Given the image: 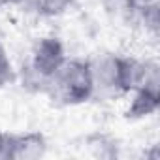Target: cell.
<instances>
[{
    "mask_svg": "<svg viewBox=\"0 0 160 160\" xmlns=\"http://www.w3.org/2000/svg\"><path fill=\"white\" fill-rule=\"evenodd\" d=\"M94 72L96 92L98 89L111 96H130V92L141 85V81L158 68L156 60H141L128 55L108 53L100 60H91Z\"/></svg>",
    "mask_w": 160,
    "mask_h": 160,
    "instance_id": "obj_2",
    "label": "cell"
},
{
    "mask_svg": "<svg viewBox=\"0 0 160 160\" xmlns=\"http://www.w3.org/2000/svg\"><path fill=\"white\" fill-rule=\"evenodd\" d=\"M73 4L75 0H23L21 6L40 17H60L72 10Z\"/></svg>",
    "mask_w": 160,
    "mask_h": 160,
    "instance_id": "obj_7",
    "label": "cell"
},
{
    "mask_svg": "<svg viewBox=\"0 0 160 160\" xmlns=\"http://www.w3.org/2000/svg\"><path fill=\"white\" fill-rule=\"evenodd\" d=\"M68 58L64 42L58 36H42L34 42L28 60L21 68V83L23 89L30 92H43L49 77L60 68Z\"/></svg>",
    "mask_w": 160,
    "mask_h": 160,
    "instance_id": "obj_3",
    "label": "cell"
},
{
    "mask_svg": "<svg viewBox=\"0 0 160 160\" xmlns=\"http://www.w3.org/2000/svg\"><path fill=\"white\" fill-rule=\"evenodd\" d=\"M130 96L126 119L138 121L154 115L160 108V68L152 70L141 81V85L130 92Z\"/></svg>",
    "mask_w": 160,
    "mask_h": 160,
    "instance_id": "obj_5",
    "label": "cell"
},
{
    "mask_svg": "<svg viewBox=\"0 0 160 160\" xmlns=\"http://www.w3.org/2000/svg\"><path fill=\"white\" fill-rule=\"evenodd\" d=\"M55 106H83L96 96V83L91 58H66L49 77L43 92Z\"/></svg>",
    "mask_w": 160,
    "mask_h": 160,
    "instance_id": "obj_1",
    "label": "cell"
},
{
    "mask_svg": "<svg viewBox=\"0 0 160 160\" xmlns=\"http://www.w3.org/2000/svg\"><path fill=\"white\" fill-rule=\"evenodd\" d=\"M115 4L128 15L141 21L149 30H158L160 19V0H115Z\"/></svg>",
    "mask_w": 160,
    "mask_h": 160,
    "instance_id": "obj_6",
    "label": "cell"
},
{
    "mask_svg": "<svg viewBox=\"0 0 160 160\" xmlns=\"http://www.w3.org/2000/svg\"><path fill=\"white\" fill-rule=\"evenodd\" d=\"M15 79H17V72H15V68L12 64V58L8 55L2 40H0V89L12 85Z\"/></svg>",
    "mask_w": 160,
    "mask_h": 160,
    "instance_id": "obj_8",
    "label": "cell"
},
{
    "mask_svg": "<svg viewBox=\"0 0 160 160\" xmlns=\"http://www.w3.org/2000/svg\"><path fill=\"white\" fill-rule=\"evenodd\" d=\"M47 149V138L38 130H0V160H40Z\"/></svg>",
    "mask_w": 160,
    "mask_h": 160,
    "instance_id": "obj_4",
    "label": "cell"
},
{
    "mask_svg": "<svg viewBox=\"0 0 160 160\" xmlns=\"http://www.w3.org/2000/svg\"><path fill=\"white\" fill-rule=\"evenodd\" d=\"M23 0H0V10L2 8H10V6H21Z\"/></svg>",
    "mask_w": 160,
    "mask_h": 160,
    "instance_id": "obj_9",
    "label": "cell"
}]
</instances>
